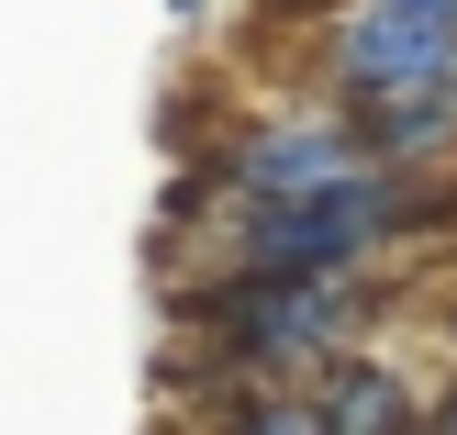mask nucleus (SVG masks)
Returning a JSON list of instances; mask_svg holds the SVG:
<instances>
[{
  "mask_svg": "<svg viewBox=\"0 0 457 435\" xmlns=\"http://www.w3.org/2000/svg\"><path fill=\"white\" fill-rule=\"evenodd\" d=\"M391 201H402V168H369V179H346V190L245 201L235 257H245V268H302V280H346V268L391 235Z\"/></svg>",
  "mask_w": 457,
  "mask_h": 435,
  "instance_id": "1",
  "label": "nucleus"
},
{
  "mask_svg": "<svg viewBox=\"0 0 457 435\" xmlns=\"http://www.w3.org/2000/svg\"><path fill=\"white\" fill-rule=\"evenodd\" d=\"M324 79L346 112L369 101H413V89H457V22L413 12V0H357L324 45Z\"/></svg>",
  "mask_w": 457,
  "mask_h": 435,
  "instance_id": "2",
  "label": "nucleus"
},
{
  "mask_svg": "<svg viewBox=\"0 0 457 435\" xmlns=\"http://www.w3.org/2000/svg\"><path fill=\"white\" fill-rule=\"evenodd\" d=\"M369 123L357 112H257V123H235V146H223V190L235 201H290V190H346V179H369Z\"/></svg>",
  "mask_w": 457,
  "mask_h": 435,
  "instance_id": "3",
  "label": "nucleus"
},
{
  "mask_svg": "<svg viewBox=\"0 0 457 435\" xmlns=\"http://www.w3.org/2000/svg\"><path fill=\"white\" fill-rule=\"evenodd\" d=\"M201 313L223 324V347H235L245 369H312V357L346 347V290L302 280V268H245V280L212 290Z\"/></svg>",
  "mask_w": 457,
  "mask_h": 435,
  "instance_id": "4",
  "label": "nucleus"
},
{
  "mask_svg": "<svg viewBox=\"0 0 457 435\" xmlns=\"http://www.w3.org/2000/svg\"><path fill=\"white\" fill-rule=\"evenodd\" d=\"M312 414H324V424H369V435H391V424H413V391H402L391 369H369V357H357V369H335V402H312Z\"/></svg>",
  "mask_w": 457,
  "mask_h": 435,
  "instance_id": "5",
  "label": "nucleus"
},
{
  "mask_svg": "<svg viewBox=\"0 0 457 435\" xmlns=\"http://www.w3.org/2000/svg\"><path fill=\"white\" fill-rule=\"evenodd\" d=\"M436 424H446V435H457V391H446V402H436Z\"/></svg>",
  "mask_w": 457,
  "mask_h": 435,
  "instance_id": "6",
  "label": "nucleus"
},
{
  "mask_svg": "<svg viewBox=\"0 0 457 435\" xmlns=\"http://www.w3.org/2000/svg\"><path fill=\"white\" fill-rule=\"evenodd\" d=\"M413 12H446V22H457V0H413Z\"/></svg>",
  "mask_w": 457,
  "mask_h": 435,
  "instance_id": "7",
  "label": "nucleus"
},
{
  "mask_svg": "<svg viewBox=\"0 0 457 435\" xmlns=\"http://www.w3.org/2000/svg\"><path fill=\"white\" fill-rule=\"evenodd\" d=\"M446 324H457V280H446Z\"/></svg>",
  "mask_w": 457,
  "mask_h": 435,
  "instance_id": "8",
  "label": "nucleus"
}]
</instances>
